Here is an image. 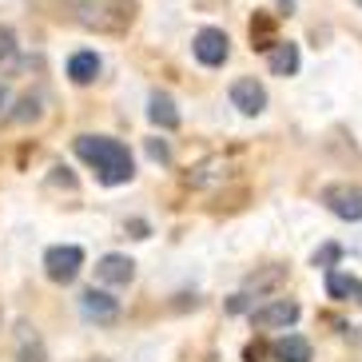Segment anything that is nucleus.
Listing matches in <instances>:
<instances>
[{
	"instance_id": "obj_2",
	"label": "nucleus",
	"mask_w": 362,
	"mask_h": 362,
	"mask_svg": "<svg viewBox=\"0 0 362 362\" xmlns=\"http://www.w3.org/2000/svg\"><path fill=\"white\" fill-rule=\"evenodd\" d=\"M76 24L100 36H124L136 24V0H68Z\"/></svg>"
},
{
	"instance_id": "obj_21",
	"label": "nucleus",
	"mask_w": 362,
	"mask_h": 362,
	"mask_svg": "<svg viewBox=\"0 0 362 362\" xmlns=\"http://www.w3.org/2000/svg\"><path fill=\"white\" fill-rule=\"evenodd\" d=\"M148 156H151L156 163H168V160H171V148L163 144V139H148Z\"/></svg>"
},
{
	"instance_id": "obj_20",
	"label": "nucleus",
	"mask_w": 362,
	"mask_h": 362,
	"mask_svg": "<svg viewBox=\"0 0 362 362\" xmlns=\"http://www.w3.org/2000/svg\"><path fill=\"white\" fill-rule=\"evenodd\" d=\"M339 259H342V247L327 243L322 251H315V259H310V263H315V267H330V263H339Z\"/></svg>"
},
{
	"instance_id": "obj_6",
	"label": "nucleus",
	"mask_w": 362,
	"mask_h": 362,
	"mask_svg": "<svg viewBox=\"0 0 362 362\" xmlns=\"http://www.w3.org/2000/svg\"><path fill=\"white\" fill-rule=\"evenodd\" d=\"M231 104L243 112V116H259L267 107V88L259 84L255 76H243V80H235L231 84Z\"/></svg>"
},
{
	"instance_id": "obj_4",
	"label": "nucleus",
	"mask_w": 362,
	"mask_h": 362,
	"mask_svg": "<svg viewBox=\"0 0 362 362\" xmlns=\"http://www.w3.org/2000/svg\"><path fill=\"white\" fill-rule=\"evenodd\" d=\"M322 203H327V211L339 215V219H351V223L362 219V187L330 183V187H322Z\"/></svg>"
},
{
	"instance_id": "obj_23",
	"label": "nucleus",
	"mask_w": 362,
	"mask_h": 362,
	"mask_svg": "<svg viewBox=\"0 0 362 362\" xmlns=\"http://www.w3.org/2000/svg\"><path fill=\"white\" fill-rule=\"evenodd\" d=\"M84 362H107V358H84Z\"/></svg>"
},
{
	"instance_id": "obj_7",
	"label": "nucleus",
	"mask_w": 362,
	"mask_h": 362,
	"mask_svg": "<svg viewBox=\"0 0 362 362\" xmlns=\"http://www.w3.org/2000/svg\"><path fill=\"white\" fill-rule=\"evenodd\" d=\"M295 319H298V303H291V298H275V303H267V307L251 310V322H255L259 330H279V327H291Z\"/></svg>"
},
{
	"instance_id": "obj_15",
	"label": "nucleus",
	"mask_w": 362,
	"mask_h": 362,
	"mask_svg": "<svg viewBox=\"0 0 362 362\" xmlns=\"http://www.w3.org/2000/svg\"><path fill=\"white\" fill-rule=\"evenodd\" d=\"M283 279H287V271H283V267H267V271H259V275H251L247 279V287H243V295L251 298V295H263V291H275L279 283H283Z\"/></svg>"
},
{
	"instance_id": "obj_5",
	"label": "nucleus",
	"mask_w": 362,
	"mask_h": 362,
	"mask_svg": "<svg viewBox=\"0 0 362 362\" xmlns=\"http://www.w3.org/2000/svg\"><path fill=\"white\" fill-rule=\"evenodd\" d=\"M192 48H195V60L207 64V68H219L227 56H231V40H227L223 28H199L195 40H192Z\"/></svg>"
},
{
	"instance_id": "obj_9",
	"label": "nucleus",
	"mask_w": 362,
	"mask_h": 362,
	"mask_svg": "<svg viewBox=\"0 0 362 362\" xmlns=\"http://www.w3.org/2000/svg\"><path fill=\"white\" fill-rule=\"evenodd\" d=\"M96 279L100 283H112V287H128L136 279V263L128 255H104L96 263Z\"/></svg>"
},
{
	"instance_id": "obj_8",
	"label": "nucleus",
	"mask_w": 362,
	"mask_h": 362,
	"mask_svg": "<svg viewBox=\"0 0 362 362\" xmlns=\"http://www.w3.org/2000/svg\"><path fill=\"white\" fill-rule=\"evenodd\" d=\"M80 310H84V319L92 322H116L119 319V303L107 291H96V287H88L84 295H80Z\"/></svg>"
},
{
	"instance_id": "obj_16",
	"label": "nucleus",
	"mask_w": 362,
	"mask_h": 362,
	"mask_svg": "<svg viewBox=\"0 0 362 362\" xmlns=\"http://www.w3.org/2000/svg\"><path fill=\"white\" fill-rule=\"evenodd\" d=\"M21 362H48V351H44V342H40V334H36L28 322H21Z\"/></svg>"
},
{
	"instance_id": "obj_18",
	"label": "nucleus",
	"mask_w": 362,
	"mask_h": 362,
	"mask_svg": "<svg viewBox=\"0 0 362 362\" xmlns=\"http://www.w3.org/2000/svg\"><path fill=\"white\" fill-rule=\"evenodd\" d=\"M354 291H358V283H354L351 275H342V271H330L327 275V295L330 298H351Z\"/></svg>"
},
{
	"instance_id": "obj_17",
	"label": "nucleus",
	"mask_w": 362,
	"mask_h": 362,
	"mask_svg": "<svg viewBox=\"0 0 362 362\" xmlns=\"http://www.w3.org/2000/svg\"><path fill=\"white\" fill-rule=\"evenodd\" d=\"M40 104H44L40 96H24L21 104H16V112H12L8 119H12V124H36V119L44 116V107H40Z\"/></svg>"
},
{
	"instance_id": "obj_12",
	"label": "nucleus",
	"mask_w": 362,
	"mask_h": 362,
	"mask_svg": "<svg viewBox=\"0 0 362 362\" xmlns=\"http://www.w3.org/2000/svg\"><path fill=\"white\" fill-rule=\"evenodd\" d=\"M271 354H275V362H310V342L303 334H287L271 346Z\"/></svg>"
},
{
	"instance_id": "obj_13",
	"label": "nucleus",
	"mask_w": 362,
	"mask_h": 362,
	"mask_svg": "<svg viewBox=\"0 0 362 362\" xmlns=\"http://www.w3.org/2000/svg\"><path fill=\"white\" fill-rule=\"evenodd\" d=\"M68 76H72V84H92L100 76V56L96 52H76L68 60Z\"/></svg>"
},
{
	"instance_id": "obj_10",
	"label": "nucleus",
	"mask_w": 362,
	"mask_h": 362,
	"mask_svg": "<svg viewBox=\"0 0 362 362\" xmlns=\"http://www.w3.org/2000/svg\"><path fill=\"white\" fill-rule=\"evenodd\" d=\"M148 119L156 128L171 132V128H180V107H175V100H171L168 92H156V96L148 100Z\"/></svg>"
},
{
	"instance_id": "obj_11",
	"label": "nucleus",
	"mask_w": 362,
	"mask_h": 362,
	"mask_svg": "<svg viewBox=\"0 0 362 362\" xmlns=\"http://www.w3.org/2000/svg\"><path fill=\"white\" fill-rule=\"evenodd\" d=\"M267 64H271V72H275V76H295L298 72V44L279 40L275 48L267 52Z\"/></svg>"
},
{
	"instance_id": "obj_3",
	"label": "nucleus",
	"mask_w": 362,
	"mask_h": 362,
	"mask_svg": "<svg viewBox=\"0 0 362 362\" xmlns=\"http://www.w3.org/2000/svg\"><path fill=\"white\" fill-rule=\"evenodd\" d=\"M80 267H84V251L72 243H60V247H48L44 251V275L52 279V283H60V287L76 283Z\"/></svg>"
},
{
	"instance_id": "obj_24",
	"label": "nucleus",
	"mask_w": 362,
	"mask_h": 362,
	"mask_svg": "<svg viewBox=\"0 0 362 362\" xmlns=\"http://www.w3.org/2000/svg\"><path fill=\"white\" fill-rule=\"evenodd\" d=\"M0 100H4V88H0Z\"/></svg>"
},
{
	"instance_id": "obj_1",
	"label": "nucleus",
	"mask_w": 362,
	"mask_h": 362,
	"mask_svg": "<svg viewBox=\"0 0 362 362\" xmlns=\"http://www.w3.org/2000/svg\"><path fill=\"white\" fill-rule=\"evenodd\" d=\"M76 156L84 163H92L100 175V183L107 187H119V183H128L136 175L132 168V151L119 144V139H107V136H80L76 139Z\"/></svg>"
},
{
	"instance_id": "obj_14",
	"label": "nucleus",
	"mask_w": 362,
	"mask_h": 362,
	"mask_svg": "<svg viewBox=\"0 0 362 362\" xmlns=\"http://www.w3.org/2000/svg\"><path fill=\"white\" fill-rule=\"evenodd\" d=\"M251 44H255L259 52H271L275 48V16H267V12H255V21H251Z\"/></svg>"
},
{
	"instance_id": "obj_19",
	"label": "nucleus",
	"mask_w": 362,
	"mask_h": 362,
	"mask_svg": "<svg viewBox=\"0 0 362 362\" xmlns=\"http://www.w3.org/2000/svg\"><path fill=\"white\" fill-rule=\"evenodd\" d=\"M12 56H16V33L8 24H0V64H8Z\"/></svg>"
},
{
	"instance_id": "obj_22",
	"label": "nucleus",
	"mask_w": 362,
	"mask_h": 362,
	"mask_svg": "<svg viewBox=\"0 0 362 362\" xmlns=\"http://www.w3.org/2000/svg\"><path fill=\"white\" fill-rule=\"evenodd\" d=\"M354 298H358V303H362V283H358V291H354Z\"/></svg>"
}]
</instances>
